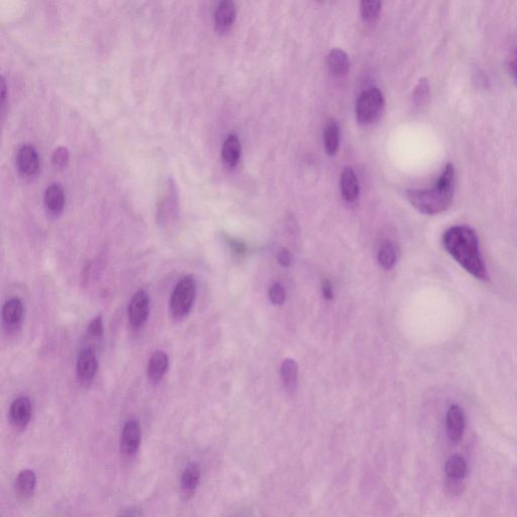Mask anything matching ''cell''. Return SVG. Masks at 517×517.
Listing matches in <instances>:
<instances>
[{
  "label": "cell",
  "mask_w": 517,
  "mask_h": 517,
  "mask_svg": "<svg viewBox=\"0 0 517 517\" xmlns=\"http://www.w3.org/2000/svg\"><path fill=\"white\" fill-rule=\"evenodd\" d=\"M444 249L456 262L481 281L489 279L486 265L481 254L479 240L473 228L467 226H455L444 233Z\"/></svg>",
  "instance_id": "6da1fadb"
},
{
  "label": "cell",
  "mask_w": 517,
  "mask_h": 517,
  "mask_svg": "<svg viewBox=\"0 0 517 517\" xmlns=\"http://www.w3.org/2000/svg\"><path fill=\"white\" fill-rule=\"evenodd\" d=\"M455 185V169L452 164L446 165L437 183L430 189L407 190L409 203L419 212L434 215L446 212L453 201Z\"/></svg>",
  "instance_id": "7a4b0ae2"
},
{
  "label": "cell",
  "mask_w": 517,
  "mask_h": 517,
  "mask_svg": "<svg viewBox=\"0 0 517 517\" xmlns=\"http://www.w3.org/2000/svg\"><path fill=\"white\" fill-rule=\"evenodd\" d=\"M196 296V282L191 276H185L177 283L170 298V312L174 319H181L189 314Z\"/></svg>",
  "instance_id": "3957f363"
},
{
  "label": "cell",
  "mask_w": 517,
  "mask_h": 517,
  "mask_svg": "<svg viewBox=\"0 0 517 517\" xmlns=\"http://www.w3.org/2000/svg\"><path fill=\"white\" fill-rule=\"evenodd\" d=\"M385 99L378 88H369L361 93L356 104V115L359 124L368 126L377 122L384 110Z\"/></svg>",
  "instance_id": "277c9868"
},
{
  "label": "cell",
  "mask_w": 517,
  "mask_h": 517,
  "mask_svg": "<svg viewBox=\"0 0 517 517\" xmlns=\"http://www.w3.org/2000/svg\"><path fill=\"white\" fill-rule=\"evenodd\" d=\"M150 314V297L148 292L139 290L129 301L128 308L129 321L133 328L144 326Z\"/></svg>",
  "instance_id": "5b68a950"
},
{
  "label": "cell",
  "mask_w": 517,
  "mask_h": 517,
  "mask_svg": "<svg viewBox=\"0 0 517 517\" xmlns=\"http://www.w3.org/2000/svg\"><path fill=\"white\" fill-rule=\"evenodd\" d=\"M142 441V428L139 421L131 419L126 421L120 437V452L126 457H133L139 451Z\"/></svg>",
  "instance_id": "8992f818"
},
{
  "label": "cell",
  "mask_w": 517,
  "mask_h": 517,
  "mask_svg": "<svg viewBox=\"0 0 517 517\" xmlns=\"http://www.w3.org/2000/svg\"><path fill=\"white\" fill-rule=\"evenodd\" d=\"M24 305L19 297H13L2 306V324L8 333H13L20 328L24 319Z\"/></svg>",
  "instance_id": "52a82bcc"
},
{
  "label": "cell",
  "mask_w": 517,
  "mask_h": 517,
  "mask_svg": "<svg viewBox=\"0 0 517 517\" xmlns=\"http://www.w3.org/2000/svg\"><path fill=\"white\" fill-rule=\"evenodd\" d=\"M10 421L17 430H26L31 418V402L27 396H20L11 403Z\"/></svg>",
  "instance_id": "ba28073f"
},
{
  "label": "cell",
  "mask_w": 517,
  "mask_h": 517,
  "mask_svg": "<svg viewBox=\"0 0 517 517\" xmlns=\"http://www.w3.org/2000/svg\"><path fill=\"white\" fill-rule=\"evenodd\" d=\"M17 165L20 174L24 176H35L40 170V157L37 150L31 145H24L17 151Z\"/></svg>",
  "instance_id": "9c48e42d"
},
{
  "label": "cell",
  "mask_w": 517,
  "mask_h": 517,
  "mask_svg": "<svg viewBox=\"0 0 517 517\" xmlns=\"http://www.w3.org/2000/svg\"><path fill=\"white\" fill-rule=\"evenodd\" d=\"M99 362L92 348H84L77 358V376L82 382H90L95 377Z\"/></svg>",
  "instance_id": "30bf717a"
},
{
  "label": "cell",
  "mask_w": 517,
  "mask_h": 517,
  "mask_svg": "<svg viewBox=\"0 0 517 517\" xmlns=\"http://www.w3.org/2000/svg\"><path fill=\"white\" fill-rule=\"evenodd\" d=\"M446 432H448L449 439L453 443H458L461 441L463 435L465 432V426H466V421H465L464 412L459 405H452L448 410L446 414Z\"/></svg>",
  "instance_id": "8fae6325"
},
{
  "label": "cell",
  "mask_w": 517,
  "mask_h": 517,
  "mask_svg": "<svg viewBox=\"0 0 517 517\" xmlns=\"http://www.w3.org/2000/svg\"><path fill=\"white\" fill-rule=\"evenodd\" d=\"M201 481V469L196 463L186 467L181 476L180 495L183 500H189L194 495Z\"/></svg>",
  "instance_id": "7c38bea8"
},
{
  "label": "cell",
  "mask_w": 517,
  "mask_h": 517,
  "mask_svg": "<svg viewBox=\"0 0 517 517\" xmlns=\"http://www.w3.org/2000/svg\"><path fill=\"white\" fill-rule=\"evenodd\" d=\"M237 15L235 4L231 0L221 1L214 13V24L219 33H226L233 27Z\"/></svg>",
  "instance_id": "4fadbf2b"
},
{
  "label": "cell",
  "mask_w": 517,
  "mask_h": 517,
  "mask_svg": "<svg viewBox=\"0 0 517 517\" xmlns=\"http://www.w3.org/2000/svg\"><path fill=\"white\" fill-rule=\"evenodd\" d=\"M44 201L50 214L53 217L60 215L65 206V192L62 186L58 183L50 185L45 192Z\"/></svg>",
  "instance_id": "5bb4252c"
},
{
  "label": "cell",
  "mask_w": 517,
  "mask_h": 517,
  "mask_svg": "<svg viewBox=\"0 0 517 517\" xmlns=\"http://www.w3.org/2000/svg\"><path fill=\"white\" fill-rule=\"evenodd\" d=\"M169 368V358L163 351H156L150 358L147 374L152 383H158L166 375Z\"/></svg>",
  "instance_id": "9a60e30c"
},
{
  "label": "cell",
  "mask_w": 517,
  "mask_h": 517,
  "mask_svg": "<svg viewBox=\"0 0 517 517\" xmlns=\"http://www.w3.org/2000/svg\"><path fill=\"white\" fill-rule=\"evenodd\" d=\"M341 190L342 198L347 203H355L360 194L359 181L355 171L351 168H344L341 175Z\"/></svg>",
  "instance_id": "2e32d148"
},
{
  "label": "cell",
  "mask_w": 517,
  "mask_h": 517,
  "mask_svg": "<svg viewBox=\"0 0 517 517\" xmlns=\"http://www.w3.org/2000/svg\"><path fill=\"white\" fill-rule=\"evenodd\" d=\"M37 486V476L33 470H22L17 475L15 483L17 495L22 499H28L33 496Z\"/></svg>",
  "instance_id": "e0dca14e"
},
{
  "label": "cell",
  "mask_w": 517,
  "mask_h": 517,
  "mask_svg": "<svg viewBox=\"0 0 517 517\" xmlns=\"http://www.w3.org/2000/svg\"><path fill=\"white\" fill-rule=\"evenodd\" d=\"M242 153V147L239 138L235 135H230L224 140L222 146L221 156L224 164L230 168H235L239 163Z\"/></svg>",
  "instance_id": "ac0fdd59"
},
{
  "label": "cell",
  "mask_w": 517,
  "mask_h": 517,
  "mask_svg": "<svg viewBox=\"0 0 517 517\" xmlns=\"http://www.w3.org/2000/svg\"><path fill=\"white\" fill-rule=\"evenodd\" d=\"M328 67L335 76H344L350 70V60L348 54L340 48H335L328 54Z\"/></svg>",
  "instance_id": "d6986e66"
},
{
  "label": "cell",
  "mask_w": 517,
  "mask_h": 517,
  "mask_svg": "<svg viewBox=\"0 0 517 517\" xmlns=\"http://www.w3.org/2000/svg\"><path fill=\"white\" fill-rule=\"evenodd\" d=\"M323 144L326 154L335 156L340 148V128L335 120H330L323 131Z\"/></svg>",
  "instance_id": "ffe728a7"
},
{
  "label": "cell",
  "mask_w": 517,
  "mask_h": 517,
  "mask_svg": "<svg viewBox=\"0 0 517 517\" xmlns=\"http://www.w3.org/2000/svg\"><path fill=\"white\" fill-rule=\"evenodd\" d=\"M446 477L453 481H461L466 477L467 465L461 456H452L444 466Z\"/></svg>",
  "instance_id": "44dd1931"
},
{
  "label": "cell",
  "mask_w": 517,
  "mask_h": 517,
  "mask_svg": "<svg viewBox=\"0 0 517 517\" xmlns=\"http://www.w3.org/2000/svg\"><path fill=\"white\" fill-rule=\"evenodd\" d=\"M297 375H298V367L297 363L292 359H286L281 365V379L283 384L289 391L294 390L297 383Z\"/></svg>",
  "instance_id": "7402d4cb"
},
{
  "label": "cell",
  "mask_w": 517,
  "mask_h": 517,
  "mask_svg": "<svg viewBox=\"0 0 517 517\" xmlns=\"http://www.w3.org/2000/svg\"><path fill=\"white\" fill-rule=\"evenodd\" d=\"M398 260V253H396L395 247L392 242H386L382 245L379 249L378 261L379 264L386 270L393 268Z\"/></svg>",
  "instance_id": "603a6c76"
},
{
  "label": "cell",
  "mask_w": 517,
  "mask_h": 517,
  "mask_svg": "<svg viewBox=\"0 0 517 517\" xmlns=\"http://www.w3.org/2000/svg\"><path fill=\"white\" fill-rule=\"evenodd\" d=\"M381 1H362L361 2V15L362 19L367 22H372L378 19L381 13Z\"/></svg>",
  "instance_id": "cb8c5ba5"
},
{
  "label": "cell",
  "mask_w": 517,
  "mask_h": 517,
  "mask_svg": "<svg viewBox=\"0 0 517 517\" xmlns=\"http://www.w3.org/2000/svg\"><path fill=\"white\" fill-rule=\"evenodd\" d=\"M428 93H430V85L425 78L421 79L417 83L416 89L414 92V101L416 105H421L425 103L428 99Z\"/></svg>",
  "instance_id": "d4e9b609"
},
{
  "label": "cell",
  "mask_w": 517,
  "mask_h": 517,
  "mask_svg": "<svg viewBox=\"0 0 517 517\" xmlns=\"http://www.w3.org/2000/svg\"><path fill=\"white\" fill-rule=\"evenodd\" d=\"M269 298L274 305H283L285 299H286V294H285V290L282 285L279 284V283L272 285L269 290Z\"/></svg>",
  "instance_id": "484cf974"
},
{
  "label": "cell",
  "mask_w": 517,
  "mask_h": 517,
  "mask_svg": "<svg viewBox=\"0 0 517 517\" xmlns=\"http://www.w3.org/2000/svg\"><path fill=\"white\" fill-rule=\"evenodd\" d=\"M69 162V152L64 147H60L54 152L53 163L56 167L64 168Z\"/></svg>",
  "instance_id": "4316f807"
},
{
  "label": "cell",
  "mask_w": 517,
  "mask_h": 517,
  "mask_svg": "<svg viewBox=\"0 0 517 517\" xmlns=\"http://www.w3.org/2000/svg\"><path fill=\"white\" fill-rule=\"evenodd\" d=\"M88 333H89L92 337H102V335H103V321H102V317L101 315L92 319V323L88 326Z\"/></svg>",
  "instance_id": "83f0119b"
},
{
  "label": "cell",
  "mask_w": 517,
  "mask_h": 517,
  "mask_svg": "<svg viewBox=\"0 0 517 517\" xmlns=\"http://www.w3.org/2000/svg\"><path fill=\"white\" fill-rule=\"evenodd\" d=\"M278 261L282 266L289 267L292 262V256L286 249H281L278 254Z\"/></svg>",
  "instance_id": "f1b7e54d"
},
{
  "label": "cell",
  "mask_w": 517,
  "mask_h": 517,
  "mask_svg": "<svg viewBox=\"0 0 517 517\" xmlns=\"http://www.w3.org/2000/svg\"><path fill=\"white\" fill-rule=\"evenodd\" d=\"M323 293L324 298L328 299V300H330V299H333V287H332V284H330V282L328 280H326L323 282Z\"/></svg>",
  "instance_id": "f546056e"
},
{
  "label": "cell",
  "mask_w": 517,
  "mask_h": 517,
  "mask_svg": "<svg viewBox=\"0 0 517 517\" xmlns=\"http://www.w3.org/2000/svg\"><path fill=\"white\" fill-rule=\"evenodd\" d=\"M514 78H516V80L517 82V53H516V59H514Z\"/></svg>",
  "instance_id": "4dcf8cb0"
}]
</instances>
